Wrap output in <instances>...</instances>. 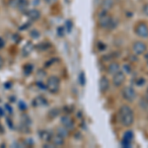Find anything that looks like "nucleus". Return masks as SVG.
Masks as SVG:
<instances>
[{
	"label": "nucleus",
	"instance_id": "12",
	"mask_svg": "<svg viewBox=\"0 0 148 148\" xmlns=\"http://www.w3.org/2000/svg\"><path fill=\"white\" fill-rule=\"evenodd\" d=\"M27 17L30 19L31 21H37L38 19L40 17V12L37 9H32L27 12Z\"/></svg>",
	"mask_w": 148,
	"mask_h": 148
},
{
	"label": "nucleus",
	"instance_id": "7",
	"mask_svg": "<svg viewBox=\"0 0 148 148\" xmlns=\"http://www.w3.org/2000/svg\"><path fill=\"white\" fill-rule=\"evenodd\" d=\"M125 81V74L123 71H119L113 76V84L116 87H120Z\"/></svg>",
	"mask_w": 148,
	"mask_h": 148
},
{
	"label": "nucleus",
	"instance_id": "30",
	"mask_svg": "<svg viewBox=\"0 0 148 148\" xmlns=\"http://www.w3.org/2000/svg\"><path fill=\"white\" fill-rule=\"evenodd\" d=\"M144 99H145V100H146V101L148 102V90H147L146 94H145V97H144Z\"/></svg>",
	"mask_w": 148,
	"mask_h": 148
},
{
	"label": "nucleus",
	"instance_id": "4",
	"mask_svg": "<svg viewBox=\"0 0 148 148\" xmlns=\"http://www.w3.org/2000/svg\"><path fill=\"white\" fill-rule=\"evenodd\" d=\"M134 33L142 39L148 38V25L144 22H139L134 27Z\"/></svg>",
	"mask_w": 148,
	"mask_h": 148
},
{
	"label": "nucleus",
	"instance_id": "6",
	"mask_svg": "<svg viewBox=\"0 0 148 148\" xmlns=\"http://www.w3.org/2000/svg\"><path fill=\"white\" fill-rule=\"evenodd\" d=\"M147 51V46L141 40H136L132 45V51L135 56H142Z\"/></svg>",
	"mask_w": 148,
	"mask_h": 148
},
{
	"label": "nucleus",
	"instance_id": "3",
	"mask_svg": "<svg viewBox=\"0 0 148 148\" xmlns=\"http://www.w3.org/2000/svg\"><path fill=\"white\" fill-rule=\"evenodd\" d=\"M46 88L49 92H51V94H56L59 91V88H60V80L57 76L51 75L49 77V79L47 81Z\"/></svg>",
	"mask_w": 148,
	"mask_h": 148
},
{
	"label": "nucleus",
	"instance_id": "1",
	"mask_svg": "<svg viewBox=\"0 0 148 148\" xmlns=\"http://www.w3.org/2000/svg\"><path fill=\"white\" fill-rule=\"evenodd\" d=\"M119 118L123 126H130L134 121V113L130 106L123 105L119 111Z\"/></svg>",
	"mask_w": 148,
	"mask_h": 148
},
{
	"label": "nucleus",
	"instance_id": "2",
	"mask_svg": "<svg viewBox=\"0 0 148 148\" xmlns=\"http://www.w3.org/2000/svg\"><path fill=\"white\" fill-rule=\"evenodd\" d=\"M98 24L101 28L109 29V30H114L118 26V20L109 15L107 11H102L99 15L98 19Z\"/></svg>",
	"mask_w": 148,
	"mask_h": 148
},
{
	"label": "nucleus",
	"instance_id": "19",
	"mask_svg": "<svg viewBox=\"0 0 148 148\" xmlns=\"http://www.w3.org/2000/svg\"><path fill=\"white\" fill-rule=\"evenodd\" d=\"M134 82H135V85H136V86H139V87H140V86H143V85H144L146 81H145V79H144L143 77H139V78H137V79L135 80Z\"/></svg>",
	"mask_w": 148,
	"mask_h": 148
},
{
	"label": "nucleus",
	"instance_id": "25",
	"mask_svg": "<svg viewBox=\"0 0 148 148\" xmlns=\"http://www.w3.org/2000/svg\"><path fill=\"white\" fill-rule=\"evenodd\" d=\"M142 11H143V14H144L145 16H148V3H146L144 6H143Z\"/></svg>",
	"mask_w": 148,
	"mask_h": 148
},
{
	"label": "nucleus",
	"instance_id": "14",
	"mask_svg": "<svg viewBox=\"0 0 148 148\" xmlns=\"http://www.w3.org/2000/svg\"><path fill=\"white\" fill-rule=\"evenodd\" d=\"M39 135H40V137L42 138V141H45V142H51V137H52V133L49 130H40Z\"/></svg>",
	"mask_w": 148,
	"mask_h": 148
},
{
	"label": "nucleus",
	"instance_id": "13",
	"mask_svg": "<svg viewBox=\"0 0 148 148\" xmlns=\"http://www.w3.org/2000/svg\"><path fill=\"white\" fill-rule=\"evenodd\" d=\"M108 73L109 74H112V75H114V74H116V72H119V71H121V66L120 64L118 62H112L109 64L108 66Z\"/></svg>",
	"mask_w": 148,
	"mask_h": 148
},
{
	"label": "nucleus",
	"instance_id": "11",
	"mask_svg": "<svg viewBox=\"0 0 148 148\" xmlns=\"http://www.w3.org/2000/svg\"><path fill=\"white\" fill-rule=\"evenodd\" d=\"M114 6V0H103L101 3V9L103 11L108 12Z\"/></svg>",
	"mask_w": 148,
	"mask_h": 148
},
{
	"label": "nucleus",
	"instance_id": "31",
	"mask_svg": "<svg viewBox=\"0 0 148 148\" xmlns=\"http://www.w3.org/2000/svg\"><path fill=\"white\" fill-rule=\"evenodd\" d=\"M0 114H2V116H3L4 112H3V110H2V109H1V110H0Z\"/></svg>",
	"mask_w": 148,
	"mask_h": 148
},
{
	"label": "nucleus",
	"instance_id": "32",
	"mask_svg": "<svg viewBox=\"0 0 148 148\" xmlns=\"http://www.w3.org/2000/svg\"><path fill=\"white\" fill-rule=\"evenodd\" d=\"M147 65H148V60H147Z\"/></svg>",
	"mask_w": 148,
	"mask_h": 148
},
{
	"label": "nucleus",
	"instance_id": "29",
	"mask_svg": "<svg viewBox=\"0 0 148 148\" xmlns=\"http://www.w3.org/2000/svg\"><path fill=\"white\" fill-rule=\"evenodd\" d=\"M3 64H4V60H3V58H2V57L0 56V68H2Z\"/></svg>",
	"mask_w": 148,
	"mask_h": 148
},
{
	"label": "nucleus",
	"instance_id": "17",
	"mask_svg": "<svg viewBox=\"0 0 148 148\" xmlns=\"http://www.w3.org/2000/svg\"><path fill=\"white\" fill-rule=\"evenodd\" d=\"M133 137H134V134H133L132 131H131V130H127V131H125V134H123V139H125V140H127V141L132 142Z\"/></svg>",
	"mask_w": 148,
	"mask_h": 148
},
{
	"label": "nucleus",
	"instance_id": "27",
	"mask_svg": "<svg viewBox=\"0 0 148 148\" xmlns=\"http://www.w3.org/2000/svg\"><path fill=\"white\" fill-rule=\"evenodd\" d=\"M4 40H3V39H2V38H0V49H2V47H4Z\"/></svg>",
	"mask_w": 148,
	"mask_h": 148
},
{
	"label": "nucleus",
	"instance_id": "10",
	"mask_svg": "<svg viewBox=\"0 0 148 148\" xmlns=\"http://www.w3.org/2000/svg\"><path fill=\"white\" fill-rule=\"evenodd\" d=\"M61 123H62V126H64L67 130H71L74 127V121L69 116H64L61 118Z\"/></svg>",
	"mask_w": 148,
	"mask_h": 148
},
{
	"label": "nucleus",
	"instance_id": "15",
	"mask_svg": "<svg viewBox=\"0 0 148 148\" xmlns=\"http://www.w3.org/2000/svg\"><path fill=\"white\" fill-rule=\"evenodd\" d=\"M47 100L45 99L44 97L40 96V97H37L34 99V101H33V106L36 107V108H39V107H42L45 106V105H47Z\"/></svg>",
	"mask_w": 148,
	"mask_h": 148
},
{
	"label": "nucleus",
	"instance_id": "20",
	"mask_svg": "<svg viewBox=\"0 0 148 148\" xmlns=\"http://www.w3.org/2000/svg\"><path fill=\"white\" fill-rule=\"evenodd\" d=\"M59 114V110L58 109H52L51 112H49V116L51 118H56Z\"/></svg>",
	"mask_w": 148,
	"mask_h": 148
},
{
	"label": "nucleus",
	"instance_id": "26",
	"mask_svg": "<svg viewBox=\"0 0 148 148\" xmlns=\"http://www.w3.org/2000/svg\"><path fill=\"white\" fill-rule=\"evenodd\" d=\"M98 47H99V49H101V51H103V49H106V46H105V44H103V46H101V42H99V44H98Z\"/></svg>",
	"mask_w": 148,
	"mask_h": 148
},
{
	"label": "nucleus",
	"instance_id": "24",
	"mask_svg": "<svg viewBox=\"0 0 148 148\" xmlns=\"http://www.w3.org/2000/svg\"><path fill=\"white\" fill-rule=\"evenodd\" d=\"M24 70H25V72L29 74L31 72V71H33V66L32 65H30V64H28V65H26L25 66V68H24Z\"/></svg>",
	"mask_w": 148,
	"mask_h": 148
},
{
	"label": "nucleus",
	"instance_id": "5",
	"mask_svg": "<svg viewBox=\"0 0 148 148\" xmlns=\"http://www.w3.org/2000/svg\"><path fill=\"white\" fill-rule=\"evenodd\" d=\"M121 94H123V99L126 100L127 102H132L136 98V91L130 86H125L123 90H121Z\"/></svg>",
	"mask_w": 148,
	"mask_h": 148
},
{
	"label": "nucleus",
	"instance_id": "28",
	"mask_svg": "<svg viewBox=\"0 0 148 148\" xmlns=\"http://www.w3.org/2000/svg\"><path fill=\"white\" fill-rule=\"evenodd\" d=\"M44 1L47 2V3H49V4H52V3L56 2V0H44Z\"/></svg>",
	"mask_w": 148,
	"mask_h": 148
},
{
	"label": "nucleus",
	"instance_id": "16",
	"mask_svg": "<svg viewBox=\"0 0 148 148\" xmlns=\"http://www.w3.org/2000/svg\"><path fill=\"white\" fill-rule=\"evenodd\" d=\"M33 47H34V46H33V44L31 42H27V45H25L23 47V56H28L29 54L32 52L33 51Z\"/></svg>",
	"mask_w": 148,
	"mask_h": 148
},
{
	"label": "nucleus",
	"instance_id": "18",
	"mask_svg": "<svg viewBox=\"0 0 148 148\" xmlns=\"http://www.w3.org/2000/svg\"><path fill=\"white\" fill-rule=\"evenodd\" d=\"M57 133L65 138L68 135V130L64 127V126H62V127H58V128H57Z\"/></svg>",
	"mask_w": 148,
	"mask_h": 148
},
{
	"label": "nucleus",
	"instance_id": "8",
	"mask_svg": "<svg viewBox=\"0 0 148 148\" xmlns=\"http://www.w3.org/2000/svg\"><path fill=\"white\" fill-rule=\"evenodd\" d=\"M99 87H100V91L102 93H106L109 90L110 88V81L107 77L103 76V77L100 79L99 82Z\"/></svg>",
	"mask_w": 148,
	"mask_h": 148
},
{
	"label": "nucleus",
	"instance_id": "22",
	"mask_svg": "<svg viewBox=\"0 0 148 148\" xmlns=\"http://www.w3.org/2000/svg\"><path fill=\"white\" fill-rule=\"evenodd\" d=\"M121 146L123 147H131V142L127 141V140L123 139L121 140Z\"/></svg>",
	"mask_w": 148,
	"mask_h": 148
},
{
	"label": "nucleus",
	"instance_id": "9",
	"mask_svg": "<svg viewBox=\"0 0 148 148\" xmlns=\"http://www.w3.org/2000/svg\"><path fill=\"white\" fill-rule=\"evenodd\" d=\"M51 142L53 144V146H62L64 144V137L61 136L60 134L56 133V134H52Z\"/></svg>",
	"mask_w": 148,
	"mask_h": 148
},
{
	"label": "nucleus",
	"instance_id": "23",
	"mask_svg": "<svg viewBox=\"0 0 148 148\" xmlns=\"http://www.w3.org/2000/svg\"><path fill=\"white\" fill-rule=\"evenodd\" d=\"M123 71H125L126 74H130L131 72V67L128 64H125V65H123Z\"/></svg>",
	"mask_w": 148,
	"mask_h": 148
},
{
	"label": "nucleus",
	"instance_id": "21",
	"mask_svg": "<svg viewBox=\"0 0 148 148\" xmlns=\"http://www.w3.org/2000/svg\"><path fill=\"white\" fill-rule=\"evenodd\" d=\"M79 82H80V84L82 85V86H84V85H85L86 78H85V74H84V72H81V73H80V75H79Z\"/></svg>",
	"mask_w": 148,
	"mask_h": 148
}]
</instances>
